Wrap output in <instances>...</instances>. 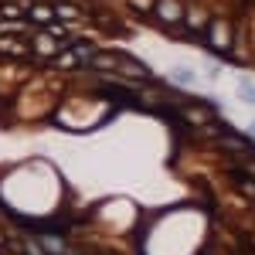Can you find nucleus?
Wrapping results in <instances>:
<instances>
[{"label":"nucleus","mask_w":255,"mask_h":255,"mask_svg":"<svg viewBox=\"0 0 255 255\" xmlns=\"http://www.w3.org/2000/svg\"><path fill=\"white\" fill-rule=\"evenodd\" d=\"M0 242H3V238H0Z\"/></svg>","instance_id":"9d476101"},{"label":"nucleus","mask_w":255,"mask_h":255,"mask_svg":"<svg viewBox=\"0 0 255 255\" xmlns=\"http://www.w3.org/2000/svg\"><path fill=\"white\" fill-rule=\"evenodd\" d=\"M252 133H255V123H252Z\"/></svg>","instance_id":"1a4fd4ad"},{"label":"nucleus","mask_w":255,"mask_h":255,"mask_svg":"<svg viewBox=\"0 0 255 255\" xmlns=\"http://www.w3.org/2000/svg\"><path fill=\"white\" fill-rule=\"evenodd\" d=\"M221 143H225V146H232V150H249V143H245L242 136H235V133H225Z\"/></svg>","instance_id":"423d86ee"},{"label":"nucleus","mask_w":255,"mask_h":255,"mask_svg":"<svg viewBox=\"0 0 255 255\" xmlns=\"http://www.w3.org/2000/svg\"><path fill=\"white\" fill-rule=\"evenodd\" d=\"M58 14H61V17H79V10H75V7H58Z\"/></svg>","instance_id":"6e6552de"},{"label":"nucleus","mask_w":255,"mask_h":255,"mask_svg":"<svg viewBox=\"0 0 255 255\" xmlns=\"http://www.w3.org/2000/svg\"><path fill=\"white\" fill-rule=\"evenodd\" d=\"M55 14H58L55 7H34V10H31L34 24H51V20H55Z\"/></svg>","instance_id":"7ed1b4c3"},{"label":"nucleus","mask_w":255,"mask_h":255,"mask_svg":"<svg viewBox=\"0 0 255 255\" xmlns=\"http://www.w3.org/2000/svg\"><path fill=\"white\" fill-rule=\"evenodd\" d=\"M41 245H44L51 255H61V249H65V245H61V238H55V235H41Z\"/></svg>","instance_id":"39448f33"},{"label":"nucleus","mask_w":255,"mask_h":255,"mask_svg":"<svg viewBox=\"0 0 255 255\" xmlns=\"http://www.w3.org/2000/svg\"><path fill=\"white\" fill-rule=\"evenodd\" d=\"M0 55H10V58H24V55H27V48H24L20 41H0Z\"/></svg>","instance_id":"f257e3e1"},{"label":"nucleus","mask_w":255,"mask_h":255,"mask_svg":"<svg viewBox=\"0 0 255 255\" xmlns=\"http://www.w3.org/2000/svg\"><path fill=\"white\" fill-rule=\"evenodd\" d=\"M170 75H174L177 85H194V72H191V68H174Z\"/></svg>","instance_id":"20e7f679"},{"label":"nucleus","mask_w":255,"mask_h":255,"mask_svg":"<svg viewBox=\"0 0 255 255\" xmlns=\"http://www.w3.org/2000/svg\"><path fill=\"white\" fill-rule=\"evenodd\" d=\"M34 48H38V55H55V51H58V44H55V38H51V31H44Z\"/></svg>","instance_id":"f03ea898"},{"label":"nucleus","mask_w":255,"mask_h":255,"mask_svg":"<svg viewBox=\"0 0 255 255\" xmlns=\"http://www.w3.org/2000/svg\"><path fill=\"white\" fill-rule=\"evenodd\" d=\"M238 187H242V191H245V194H252V197H255V180H242V184H238Z\"/></svg>","instance_id":"0eeeda50"}]
</instances>
